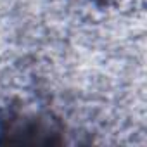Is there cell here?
<instances>
[{"instance_id":"obj_1","label":"cell","mask_w":147,"mask_h":147,"mask_svg":"<svg viewBox=\"0 0 147 147\" xmlns=\"http://www.w3.org/2000/svg\"><path fill=\"white\" fill-rule=\"evenodd\" d=\"M2 135L5 138L2 142L11 144H61L59 131L55 126L38 116L30 113H12L2 125Z\"/></svg>"}]
</instances>
